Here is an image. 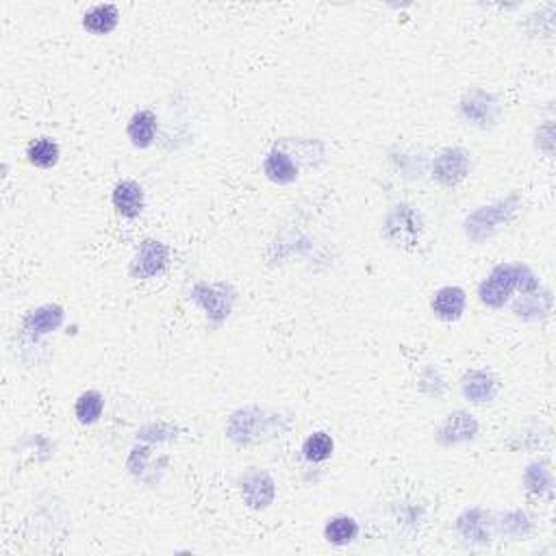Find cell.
Instances as JSON below:
<instances>
[{
  "mask_svg": "<svg viewBox=\"0 0 556 556\" xmlns=\"http://www.w3.org/2000/svg\"><path fill=\"white\" fill-rule=\"evenodd\" d=\"M517 208H520V198L517 196H509L505 200L494 202V205L476 208L465 220V235L476 244L485 242L513 220Z\"/></svg>",
  "mask_w": 556,
  "mask_h": 556,
  "instance_id": "obj_1",
  "label": "cell"
},
{
  "mask_svg": "<svg viewBox=\"0 0 556 556\" xmlns=\"http://www.w3.org/2000/svg\"><path fill=\"white\" fill-rule=\"evenodd\" d=\"M190 296L207 313L211 324L227 322L235 307V290L227 283H196Z\"/></svg>",
  "mask_w": 556,
  "mask_h": 556,
  "instance_id": "obj_2",
  "label": "cell"
},
{
  "mask_svg": "<svg viewBox=\"0 0 556 556\" xmlns=\"http://www.w3.org/2000/svg\"><path fill=\"white\" fill-rule=\"evenodd\" d=\"M276 422L274 415H267L265 411L259 409H242L237 411L228 422L227 435L239 446H248V443L261 441V437L270 435L272 424Z\"/></svg>",
  "mask_w": 556,
  "mask_h": 556,
  "instance_id": "obj_3",
  "label": "cell"
},
{
  "mask_svg": "<svg viewBox=\"0 0 556 556\" xmlns=\"http://www.w3.org/2000/svg\"><path fill=\"white\" fill-rule=\"evenodd\" d=\"M517 287V265L502 264L491 270V274L480 283L478 298L480 302L491 309H502L509 302L513 290Z\"/></svg>",
  "mask_w": 556,
  "mask_h": 556,
  "instance_id": "obj_4",
  "label": "cell"
},
{
  "mask_svg": "<svg viewBox=\"0 0 556 556\" xmlns=\"http://www.w3.org/2000/svg\"><path fill=\"white\" fill-rule=\"evenodd\" d=\"M385 233L395 246H415L420 242L422 222L413 207L395 205L385 222Z\"/></svg>",
  "mask_w": 556,
  "mask_h": 556,
  "instance_id": "obj_5",
  "label": "cell"
},
{
  "mask_svg": "<svg viewBox=\"0 0 556 556\" xmlns=\"http://www.w3.org/2000/svg\"><path fill=\"white\" fill-rule=\"evenodd\" d=\"M170 264V248L163 242H157V239H146L142 246H139L135 259L131 261V276L133 278H154L157 274L168 267Z\"/></svg>",
  "mask_w": 556,
  "mask_h": 556,
  "instance_id": "obj_6",
  "label": "cell"
},
{
  "mask_svg": "<svg viewBox=\"0 0 556 556\" xmlns=\"http://www.w3.org/2000/svg\"><path fill=\"white\" fill-rule=\"evenodd\" d=\"M459 109H461V116L469 122V125L480 128L494 125L500 114V105L498 100H496V96L485 92V89H472V92L465 94Z\"/></svg>",
  "mask_w": 556,
  "mask_h": 556,
  "instance_id": "obj_7",
  "label": "cell"
},
{
  "mask_svg": "<svg viewBox=\"0 0 556 556\" xmlns=\"http://www.w3.org/2000/svg\"><path fill=\"white\" fill-rule=\"evenodd\" d=\"M469 168H472V154L465 151V148H446L432 163V176L441 185L452 187L461 183L465 176L469 174Z\"/></svg>",
  "mask_w": 556,
  "mask_h": 556,
  "instance_id": "obj_8",
  "label": "cell"
},
{
  "mask_svg": "<svg viewBox=\"0 0 556 556\" xmlns=\"http://www.w3.org/2000/svg\"><path fill=\"white\" fill-rule=\"evenodd\" d=\"M239 491H242V498L246 505L255 511L267 509V506L274 502L276 496L274 480L256 468H250L248 472L239 478Z\"/></svg>",
  "mask_w": 556,
  "mask_h": 556,
  "instance_id": "obj_9",
  "label": "cell"
},
{
  "mask_svg": "<svg viewBox=\"0 0 556 556\" xmlns=\"http://www.w3.org/2000/svg\"><path fill=\"white\" fill-rule=\"evenodd\" d=\"M478 435V422L468 411H454L441 422L437 429V443L440 446H459V443L472 441Z\"/></svg>",
  "mask_w": 556,
  "mask_h": 556,
  "instance_id": "obj_10",
  "label": "cell"
},
{
  "mask_svg": "<svg viewBox=\"0 0 556 556\" xmlns=\"http://www.w3.org/2000/svg\"><path fill=\"white\" fill-rule=\"evenodd\" d=\"M465 307H468V296L461 287H441L432 296V313L443 322H457L463 318Z\"/></svg>",
  "mask_w": 556,
  "mask_h": 556,
  "instance_id": "obj_11",
  "label": "cell"
},
{
  "mask_svg": "<svg viewBox=\"0 0 556 556\" xmlns=\"http://www.w3.org/2000/svg\"><path fill=\"white\" fill-rule=\"evenodd\" d=\"M61 324H63V309L59 307V304H42V307L26 313L23 330L29 337L37 339V337L57 330Z\"/></svg>",
  "mask_w": 556,
  "mask_h": 556,
  "instance_id": "obj_12",
  "label": "cell"
},
{
  "mask_svg": "<svg viewBox=\"0 0 556 556\" xmlns=\"http://www.w3.org/2000/svg\"><path fill=\"white\" fill-rule=\"evenodd\" d=\"M111 202H114L116 211L122 218H139L146 205V198H144L142 185L135 181H120L114 187V194H111Z\"/></svg>",
  "mask_w": 556,
  "mask_h": 556,
  "instance_id": "obj_13",
  "label": "cell"
},
{
  "mask_svg": "<svg viewBox=\"0 0 556 556\" xmlns=\"http://www.w3.org/2000/svg\"><path fill=\"white\" fill-rule=\"evenodd\" d=\"M463 395L474 404H483L494 400V395L498 394V383H496L494 374L485 370H472L463 376L461 383Z\"/></svg>",
  "mask_w": 556,
  "mask_h": 556,
  "instance_id": "obj_14",
  "label": "cell"
},
{
  "mask_svg": "<svg viewBox=\"0 0 556 556\" xmlns=\"http://www.w3.org/2000/svg\"><path fill=\"white\" fill-rule=\"evenodd\" d=\"M157 116L151 109H142L128 120L126 135L135 148H148L157 137Z\"/></svg>",
  "mask_w": 556,
  "mask_h": 556,
  "instance_id": "obj_15",
  "label": "cell"
},
{
  "mask_svg": "<svg viewBox=\"0 0 556 556\" xmlns=\"http://www.w3.org/2000/svg\"><path fill=\"white\" fill-rule=\"evenodd\" d=\"M264 174L276 185H292L298 179V168L287 153L272 151L264 159Z\"/></svg>",
  "mask_w": 556,
  "mask_h": 556,
  "instance_id": "obj_16",
  "label": "cell"
},
{
  "mask_svg": "<svg viewBox=\"0 0 556 556\" xmlns=\"http://www.w3.org/2000/svg\"><path fill=\"white\" fill-rule=\"evenodd\" d=\"M457 531L468 542L486 543L489 542V515L480 509L465 511L457 520Z\"/></svg>",
  "mask_w": 556,
  "mask_h": 556,
  "instance_id": "obj_17",
  "label": "cell"
},
{
  "mask_svg": "<svg viewBox=\"0 0 556 556\" xmlns=\"http://www.w3.org/2000/svg\"><path fill=\"white\" fill-rule=\"evenodd\" d=\"M120 12L116 5H96V7L85 12L83 26L94 35H107L117 26Z\"/></svg>",
  "mask_w": 556,
  "mask_h": 556,
  "instance_id": "obj_18",
  "label": "cell"
},
{
  "mask_svg": "<svg viewBox=\"0 0 556 556\" xmlns=\"http://www.w3.org/2000/svg\"><path fill=\"white\" fill-rule=\"evenodd\" d=\"M59 154H61V151H59V144L55 142V139L40 137L29 146V151H26V159H29V163L35 165V168L51 170L59 163Z\"/></svg>",
  "mask_w": 556,
  "mask_h": 556,
  "instance_id": "obj_19",
  "label": "cell"
},
{
  "mask_svg": "<svg viewBox=\"0 0 556 556\" xmlns=\"http://www.w3.org/2000/svg\"><path fill=\"white\" fill-rule=\"evenodd\" d=\"M324 537L333 545H348L359 537V524L348 515H335L324 526Z\"/></svg>",
  "mask_w": 556,
  "mask_h": 556,
  "instance_id": "obj_20",
  "label": "cell"
},
{
  "mask_svg": "<svg viewBox=\"0 0 556 556\" xmlns=\"http://www.w3.org/2000/svg\"><path fill=\"white\" fill-rule=\"evenodd\" d=\"M550 304H552V298H550V293L545 292L539 296L537 292L531 293H522V298L513 304V311H515L517 318L524 320H539L543 318V315L550 313Z\"/></svg>",
  "mask_w": 556,
  "mask_h": 556,
  "instance_id": "obj_21",
  "label": "cell"
},
{
  "mask_svg": "<svg viewBox=\"0 0 556 556\" xmlns=\"http://www.w3.org/2000/svg\"><path fill=\"white\" fill-rule=\"evenodd\" d=\"M103 411H105V395L100 392H94V389L83 392L77 398V404H74V415H77V420L81 422L83 426L96 424V422L100 420V415H103Z\"/></svg>",
  "mask_w": 556,
  "mask_h": 556,
  "instance_id": "obj_22",
  "label": "cell"
},
{
  "mask_svg": "<svg viewBox=\"0 0 556 556\" xmlns=\"http://www.w3.org/2000/svg\"><path fill=\"white\" fill-rule=\"evenodd\" d=\"M333 450H335V441L329 432H313V435L307 437V441H304L302 446L304 457H307L311 463L329 461V459L333 457Z\"/></svg>",
  "mask_w": 556,
  "mask_h": 556,
  "instance_id": "obj_23",
  "label": "cell"
},
{
  "mask_svg": "<svg viewBox=\"0 0 556 556\" xmlns=\"http://www.w3.org/2000/svg\"><path fill=\"white\" fill-rule=\"evenodd\" d=\"M524 483H526V489L531 494L543 496L552 491V474L550 469L542 463H531L526 468V474H524Z\"/></svg>",
  "mask_w": 556,
  "mask_h": 556,
  "instance_id": "obj_24",
  "label": "cell"
},
{
  "mask_svg": "<svg viewBox=\"0 0 556 556\" xmlns=\"http://www.w3.org/2000/svg\"><path fill=\"white\" fill-rule=\"evenodd\" d=\"M502 531H513L515 537H522V534H526L528 531H531V522H528L526 513H522V511L509 513V515L502 520Z\"/></svg>",
  "mask_w": 556,
  "mask_h": 556,
  "instance_id": "obj_25",
  "label": "cell"
}]
</instances>
